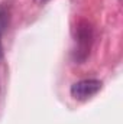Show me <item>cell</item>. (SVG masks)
I'll use <instances>...</instances> for the list:
<instances>
[{
    "label": "cell",
    "instance_id": "cell-1",
    "mask_svg": "<svg viewBox=\"0 0 123 124\" xmlns=\"http://www.w3.org/2000/svg\"><path fill=\"white\" fill-rule=\"evenodd\" d=\"M101 90V81L98 79H81L71 87V95L78 101H86Z\"/></svg>",
    "mask_w": 123,
    "mask_h": 124
},
{
    "label": "cell",
    "instance_id": "cell-2",
    "mask_svg": "<svg viewBox=\"0 0 123 124\" xmlns=\"http://www.w3.org/2000/svg\"><path fill=\"white\" fill-rule=\"evenodd\" d=\"M77 43H78V51H77V55H80L81 52L84 54L83 56L86 58L87 55H88V49H90V43H91V28L88 26V25H83V26H80V29H78V35H77Z\"/></svg>",
    "mask_w": 123,
    "mask_h": 124
},
{
    "label": "cell",
    "instance_id": "cell-3",
    "mask_svg": "<svg viewBox=\"0 0 123 124\" xmlns=\"http://www.w3.org/2000/svg\"><path fill=\"white\" fill-rule=\"evenodd\" d=\"M6 23H7V16H6V12L3 7H0V58L3 55V48H1V36H3V32L6 28Z\"/></svg>",
    "mask_w": 123,
    "mask_h": 124
},
{
    "label": "cell",
    "instance_id": "cell-4",
    "mask_svg": "<svg viewBox=\"0 0 123 124\" xmlns=\"http://www.w3.org/2000/svg\"><path fill=\"white\" fill-rule=\"evenodd\" d=\"M36 1H39V3H44V1H46V0H36Z\"/></svg>",
    "mask_w": 123,
    "mask_h": 124
}]
</instances>
